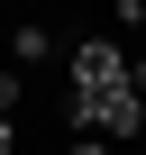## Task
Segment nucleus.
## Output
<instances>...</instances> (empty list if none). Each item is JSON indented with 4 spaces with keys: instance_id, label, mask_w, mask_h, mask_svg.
<instances>
[{
    "instance_id": "1",
    "label": "nucleus",
    "mask_w": 146,
    "mask_h": 155,
    "mask_svg": "<svg viewBox=\"0 0 146 155\" xmlns=\"http://www.w3.org/2000/svg\"><path fill=\"white\" fill-rule=\"evenodd\" d=\"M137 119H146V101H137L128 82H82V91L64 101V128L110 137V146H128V137H137Z\"/></svg>"
},
{
    "instance_id": "8",
    "label": "nucleus",
    "mask_w": 146,
    "mask_h": 155,
    "mask_svg": "<svg viewBox=\"0 0 146 155\" xmlns=\"http://www.w3.org/2000/svg\"><path fill=\"white\" fill-rule=\"evenodd\" d=\"M0 155H18V128H9V119H0Z\"/></svg>"
},
{
    "instance_id": "4",
    "label": "nucleus",
    "mask_w": 146,
    "mask_h": 155,
    "mask_svg": "<svg viewBox=\"0 0 146 155\" xmlns=\"http://www.w3.org/2000/svg\"><path fill=\"white\" fill-rule=\"evenodd\" d=\"M110 28L128 37V28H146V0H110Z\"/></svg>"
},
{
    "instance_id": "2",
    "label": "nucleus",
    "mask_w": 146,
    "mask_h": 155,
    "mask_svg": "<svg viewBox=\"0 0 146 155\" xmlns=\"http://www.w3.org/2000/svg\"><path fill=\"white\" fill-rule=\"evenodd\" d=\"M82 82H128V46L119 37H82L73 46V91Z\"/></svg>"
},
{
    "instance_id": "9",
    "label": "nucleus",
    "mask_w": 146,
    "mask_h": 155,
    "mask_svg": "<svg viewBox=\"0 0 146 155\" xmlns=\"http://www.w3.org/2000/svg\"><path fill=\"white\" fill-rule=\"evenodd\" d=\"M137 146H146V119H137Z\"/></svg>"
},
{
    "instance_id": "3",
    "label": "nucleus",
    "mask_w": 146,
    "mask_h": 155,
    "mask_svg": "<svg viewBox=\"0 0 146 155\" xmlns=\"http://www.w3.org/2000/svg\"><path fill=\"white\" fill-rule=\"evenodd\" d=\"M9 64H55V28H37V18H28V28L9 37Z\"/></svg>"
},
{
    "instance_id": "7",
    "label": "nucleus",
    "mask_w": 146,
    "mask_h": 155,
    "mask_svg": "<svg viewBox=\"0 0 146 155\" xmlns=\"http://www.w3.org/2000/svg\"><path fill=\"white\" fill-rule=\"evenodd\" d=\"M128 91H137V101H146V55H128Z\"/></svg>"
},
{
    "instance_id": "5",
    "label": "nucleus",
    "mask_w": 146,
    "mask_h": 155,
    "mask_svg": "<svg viewBox=\"0 0 146 155\" xmlns=\"http://www.w3.org/2000/svg\"><path fill=\"white\" fill-rule=\"evenodd\" d=\"M18 110V64H0V119Z\"/></svg>"
},
{
    "instance_id": "6",
    "label": "nucleus",
    "mask_w": 146,
    "mask_h": 155,
    "mask_svg": "<svg viewBox=\"0 0 146 155\" xmlns=\"http://www.w3.org/2000/svg\"><path fill=\"white\" fill-rule=\"evenodd\" d=\"M64 155H119V146H110V137H73Z\"/></svg>"
}]
</instances>
